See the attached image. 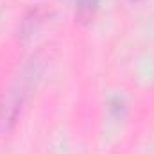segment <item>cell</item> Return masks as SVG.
I'll return each instance as SVG.
<instances>
[{
	"label": "cell",
	"mask_w": 154,
	"mask_h": 154,
	"mask_svg": "<svg viewBox=\"0 0 154 154\" xmlns=\"http://www.w3.org/2000/svg\"><path fill=\"white\" fill-rule=\"evenodd\" d=\"M97 4H99V0H77V7H79L81 14L93 13V9L97 7Z\"/></svg>",
	"instance_id": "1"
}]
</instances>
